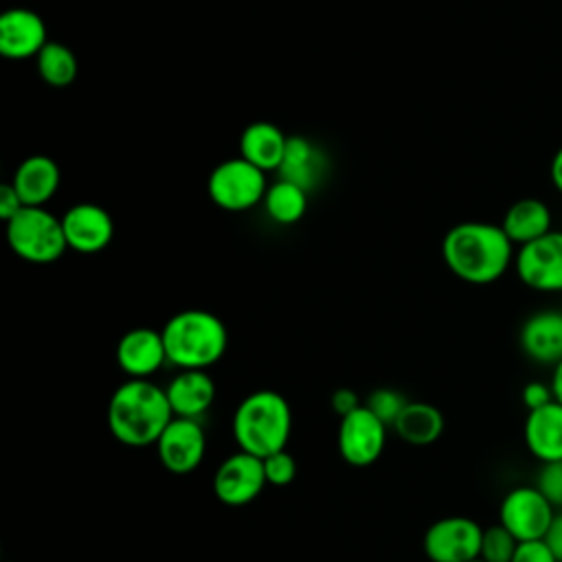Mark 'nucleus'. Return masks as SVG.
<instances>
[{"instance_id": "obj_21", "label": "nucleus", "mask_w": 562, "mask_h": 562, "mask_svg": "<svg viewBox=\"0 0 562 562\" xmlns=\"http://www.w3.org/2000/svg\"><path fill=\"white\" fill-rule=\"evenodd\" d=\"M288 138L274 123L255 121L239 134V156L261 171H277L283 162Z\"/></svg>"}, {"instance_id": "obj_22", "label": "nucleus", "mask_w": 562, "mask_h": 562, "mask_svg": "<svg viewBox=\"0 0 562 562\" xmlns=\"http://www.w3.org/2000/svg\"><path fill=\"white\" fill-rule=\"evenodd\" d=\"M553 224L551 209L540 198H520L516 200L503 215L501 228L512 239L514 246H525L529 241H536L538 237L547 235Z\"/></svg>"}, {"instance_id": "obj_35", "label": "nucleus", "mask_w": 562, "mask_h": 562, "mask_svg": "<svg viewBox=\"0 0 562 562\" xmlns=\"http://www.w3.org/2000/svg\"><path fill=\"white\" fill-rule=\"evenodd\" d=\"M549 176H551V182H553L555 191L562 195V145L558 147V151H555V154H553V158H551Z\"/></svg>"}, {"instance_id": "obj_12", "label": "nucleus", "mask_w": 562, "mask_h": 562, "mask_svg": "<svg viewBox=\"0 0 562 562\" xmlns=\"http://www.w3.org/2000/svg\"><path fill=\"white\" fill-rule=\"evenodd\" d=\"M158 461L171 474L193 472L206 452V435L200 419L173 417L156 441Z\"/></svg>"}, {"instance_id": "obj_29", "label": "nucleus", "mask_w": 562, "mask_h": 562, "mask_svg": "<svg viewBox=\"0 0 562 562\" xmlns=\"http://www.w3.org/2000/svg\"><path fill=\"white\" fill-rule=\"evenodd\" d=\"M536 487L549 498V503L560 512L562 509V459L542 463L536 476Z\"/></svg>"}, {"instance_id": "obj_26", "label": "nucleus", "mask_w": 562, "mask_h": 562, "mask_svg": "<svg viewBox=\"0 0 562 562\" xmlns=\"http://www.w3.org/2000/svg\"><path fill=\"white\" fill-rule=\"evenodd\" d=\"M516 547H518V540L501 522H496V525L483 527L479 558L485 562H512Z\"/></svg>"}, {"instance_id": "obj_3", "label": "nucleus", "mask_w": 562, "mask_h": 562, "mask_svg": "<svg viewBox=\"0 0 562 562\" xmlns=\"http://www.w3.org/2000/svg\"><path fill=\"white\" fill-rule=\"evenodd\" d=\"M231 430L239 450L266 459L285 450L292 432V408L272 389L252 391L237 404Z\"/></svg>"}, {"instance_id": "obj_37", "label": "nucleus", "mask_w": 562, "mask_h": 562, "mask_svg": "<svg viewBox=\"0 0 562 562\" xmlns=\"http://www.w3.org/2000/svg\"><path fill=\"white\" fill-rule=\"evenodd\" d=\"M470 562H485V560H481V558H474V560H470Z\"/></svg>"}, {"instance_id": "obj_1", "label": "nucleus", "mask_w": 562, "mask_h": 562, "mask_svg": "<svg viewBox=\"0 0 562 562\" xmlns=\"http://www.w3.org/2000/svg\"><path fill=\"white\" fill-rule=\"evenodd\" d=\"M441 257L457 279L472 285H487L507 272L516 255L501 224L468 220L454 224L443 235Z\"/></svg>"}, {"instance_id": "obj_11", "label": "nucleus", "mask_w": 562, "mask_h": 562, "mask_svg": "<svg viewBox=\"0 0 562 562\" xmlns=\"http://www.w3.org/2000/svg\"><path fill=\"white\" fill-rule=\"evenodd\" d=\"M268 485L263 459L237 450L228 454L213 474V492L217 501L231 507L252 503Z\"/></svg>"}, {"instance_id": "obj_25", "label": "nucleus", "mask_w": 562, "mask_h": 562, "mask_svg": "<svg viewBox=\"0 0 562 562\" xmlns=\"http://www.w3.org/2000/svg\"><path fill=\"white\" fill-rule=\"evenodd\" d=\"M35 66H37L42 81L48 83L50 88L70 86L77 79V70H79L77 57L70 50V46H66L57 40L46 42V46L35 57Z\"/></svg>"}, {"instance_id": "obj_2", "label": "nucleus", "mask_w": 562, "mask_h": 562, "mask_svg": "<svg viewBox=\"0 0 562 562\" xmlns=\"http://www.w3.org/2000/svg\"><path fill=\"white\" fill-rule=\"evenodd\" d=\"M108 428L112 437L130 448L156 446L158 437L173 419L167 393L151 380L127 378L108 402Z\"/></svg>"}, {"instance_id": "obj_6", "label": "nucleus", "mask_w": 562, "mask_h": 562, "mask_svg": "<svg viewBox=\"0 0 562 562\" xmlns=\"http://www.w3.org/2000/svg\"><path fill=\"white\" fill-rule=\"evenodd\" d=\"M209 198L215 206L228 213L250 211L263 202L268 191L266 171L244 160L241 156L222 160L213 167L206 180Z\"/></svg>"}, {"instance_id": "obj_36", "label": "nucleus", "mask_w": 562, "mask_h": 562, "mask_svg": "<svg viewBox=\"0 0 562 562\" xmlns=\"http://www.w3.org/2000/svg\"><path fill=\"white\" fill-rule=\"evenodd\" d=\"M551 389H553V397L555 402L562 404V360L553 367V375H551Z\"/></svg>"}, {"instance_id": "obj_17", "label": "nucleus", "mask_w": 562, "mask_h": 562, "mask_svg": "<svg viewBox=\"0 0 562 562\" xmlns=\"http://www.w3.org/2000/svg\"><path fill=\"white\" fill-rule=\"evenodd\" d=\"M518 342L529 360L555 367L562 360V314L551 310L531 314L520 327Z\"/></svg>"}, {"instance_id": "obj_8", "label": "nucleus", "mask_w": 562, "mask_h": 562, "mask_svg": "<svg viewBox=\"0 0 562 562\" xmlns=\"http://www.w3.org/2000/svg\"><path fill=\"white\" fill-rule=\"evenodd\" d=\"M483 527L468 516H443L435 520L422 540L430 562H470L481 553Z\"/></svg>"}, {"instance_id": "obj_13", "label": "nucleus", "mask_w": 562, "mask_h": 562, "mask_svg": "<svg viewBox=\"0 0 562 562\" xmlns=\"http://www.w3.org/2000/svg\"><path fill=\"white\" fill-rule=\"evenodd\" d=\"M66 244L70 250L92 255L103 250L114 237L112 215L94 202H77L61 215Z\"/></svg>"}, {"instance_id": "obj_24", "label": "nucleus", "mask_w": 562, "mask_h": 562, "mask_svg": "<svg viewBox=\"0 0 562 562\" xmlns=\"http://www.w3.org/2000/svg\"><path fill=\"white\" fill-rule=\"evenodd\" d=\"M307 195L310 193L303 191L301 187L279 178L277 182L268 184V191L263 198V209L274 224L290 226V224H296L305 215Z\"/></svg>"}, {"instance_id": "obj_28", "label": "nucleus", "mask_w": 562, "mask_h": 562, "mask_svg": "<svg viewBox=\"0 0 562 562\" xmlns=\"http://www.w3.org/2000/svg\"><path fill=\"white\" fill-rule=\"evenodd\" d=\"M263 472L268 485L285 487L296 479V459L288 450L272 452L263 459Z\"/></svg>"}, {"instance_id": "obj_4", "label": "nucleus", "mask_w": 562, "mask_h": 562, "mask_svg": "<svg viewBox=\"0 0 562 562\" xmlns=\"http://www.w3.org/2000/svg\"><path fill=\"white\" fill-rule=\"evenodd\" d=\"M169 364L182 369H209L228 347V331L220 316L209 310H182L160 329Z\"/></svg>"}, {"instance_id": "obj_30", "label": "nucleus", "mask_w": 562, "mask_h": 562, "mask_svg": "<svg viewBox=\"0 0 562 562\" xmlns=\"http://www.w3.org/2000/svg\"><path fill=\"white\" fill-rule=\"evenodd\" d=\"M512 562H558V558L553 555L551 547L542 538V540L518 542Z\"/></svg>"}, {"instance_id": "obj_9", "label": "nucleus", "mask_w": 562, "mask_h": 562, "mask_svg": "<svg viewBox=\"0 0 562 562\" xmlns=\"http://www.w3.org/2000/svg\"><path fill=\"white\" fill-rule=\"evenodd\" d=\"M389 426L380 422L364 404L340 417L338 424V454L353 468H367L375 463L386 448Z\"/></svg>"}, {"instance_id": "obj_34", "label": "nucleus", "mask_w": 562, "mask_h": 562, "mask_svg": "<svg viewBox=\"0 0 562 562\" xmlns=\"http://www.w3.org/2000/svg\"><path fill=\"white\" fill-rule=\"evenodd\" d=\"M544 542L551 547L553 555L558 558V562H562V509L555 514L547 536H544Z\"/></svg>"}, {"instance_id": "obj_7", "label": "nucleus", "mask_w": 562, "mask_h": 562, "mask_svg": "<svg viewBox=\"0 0 562 562\" xmlns=\"http://www.w3.org/2000/svg\"><path fill=\"white\" fill-rule=\"evenodd\" d=\"M558 509L536 485L512 487L498 505V522L518 540H542Z\"/></svg>"}, {"instance_id": "obj_32", "label": "nucleus", "mask_w": 562, "mask_h": 562, "mask_svg": "<svg viewBox=\"0 0 562 562\" xmlns=\"http://www.w3.org/2000/svg\"><path fill=\"white\" fill-rule=\"evenodd\" d=\"M22 206H24V202L18 195L15 187L11 182L0 184V220L7 224L15 213H20Z\"/></svg>"}, {"instance_id": "obj_14", "label": "nucleus", "mask_w": 562, "mask_h": 562, "mask_svg": "<svg viewBox=\"0 0 562 562\" xmlns=\"http://www.w3.org/2000/svg\"><path fill=\"white\" fill-rule=\"evenodd\" d=\"M167 360L162 334L154 327H134L116 342V364L127 378L149 380Z\"/></svg>"}, {"instance_id": "obj_20", "label": "nucleus", "mask_w": 562, "mask_h": 562, "mask_svg": "<svg viewBox=\"0 0 562 562\" xmlns=\"http://www.w3.org/2000/svg\"><path fill=\"white\" fill-rule=\"evenodd\" d=\"M277 171L281 180H288L310 193L323 182L327 171V158L323 149H318L310 138L290 136L283 162Z\"/></svg>"}, {"instance_id": "obj_15", "label": "nucleus", "mask_w": 562, "mask_h": 562, "mask_svg": "<svg viewBox=\"0 0 562 562\" xmlns=\"http://www.w3.org/2000/svg\"><path fill=\"white\" fill-rule=\"evenodd\" d=\"M46 24L40 13L26 7H11L0 13V55L7 59H29L46 46Z\"/></svg>"}, {"instance_id": "obj_5", "label": "nucleus", "mask_w": 562, "mask_h": 562, "mask_svg": "<svg viewBox=\"0 0 562 562\" xmlns=\"http://www.w3.org/2000/svg\"><path fill=\"white\" fill-rule=\"evenodd\" d=\"M7 244L13 255L37 266L57 261L68 248L61 217L46 206H22L7 222Z\"/></svg>"}, {"instance_id": "obj_16", "label": "nucleus", "mask_w": 562, "mask_h": 562, "mask_svg": "<svg viewBox=\"0 0 562 562\" xmlns=\"http://www.w3.org/2000/svg\"><path fill=\"white\" fill-rule=\"evenodd\" d=\"M173 417L200 419L215 402V382L204 369H182L165 386Z\"/></svg>"}, {"instance_id": "obj_18", "label": "nucleus", "mask_w": 562, "mask_h": 562, "mask_svg": "<svg viewBox=\"0 0 562 562\" xmlns=\"http://www.w3.org/2000/svg\"><path fill=\"white\" fill-rule=\"evenodd\" d=\"M522 437L529 454L540 463L562 459V404L551 402L542 408L527 411Z\"/></svg>"}, {"instance_id": "obj_31", "label": "nucleus", "mask_w": 562, "mask_h": 562, "mask_svg": "<svg viewBox=\"0 0 562 562\" xmlns=\"http://www.w3.org/2000/svg\"><path fill=\"white\" fill-rule=\"evenodd\" d=\"M520 400H522V404H525L527 411H536V408H542V406L551 404L555 397H553L551 384H544V382H540V380H533V382H527V384L522 386Z\"/></svg>"}, {"instance_id": "obj_27", "label": "nucleus", "mask_w": 562, "mask_h": 562, "mask_svg": "<svg viewBox=\"0 0 562 562\" xmlns=\"http://www.w3.org/2000/svg\"><path fill=\"white\" fill-rule=\"evenodd\" d=\"M408 404V400L395 391V389H389V386H382V389H375L371 391V395L367 397L364 406L380 419L384 422L386 426H393L395 419L400 417V413L404 411V406Z\"/></svg>"}, {"instance_id": "obj_33", "label": "nucleus", "mask_w": 562, "mask_h": 562, "mask_svg": "<svg viewBox=\"0 0 562 562\" xmlns=\"http://www.w3.org/2000/svg\"><path fill=\"white\" fill-rule=\"evenodd\" d=\"M329 402H331V408H334L340 417H345V415H349L351 411H356L358 406H362L358 393L351 391V389H347V386L336 389V391L331 393V400H329Z\"/></svg>"}, {"instance_id": "obj_10", "label": "nucleus", "mask_w": 562, "mask_h": 562, "mask_svg": "<svg viewBox=\"0 0 562 562\" xmlns=\"http://www.w3.org/2000/svg\"><path fill=\"white\" fill-rule=\"evenodd\" d=\"M518 279L544 294L562 292V231H549L518 248L514 257Z\"/></svg>"}, {"instance_id": "obj_19", "label": "nucleus", "mask_w": 562, "mask_h": 562, "mask_svg": "<svg viewBox=\"0 0 562 562\" xmlns=\"http://www.w3.org/2000/svg\"><path fill=\"white\" fill-rule=\"evenodd\" d=\"M59 182H61L59 165L46 154H33L24 158L18 165L11 180L24 206H46V202H50L53 195L57 193Z\"/></svg>"}, {"instance_id": "obj_23", "label": "nucleus", "mask_w": 562, "mask_h": 562, "mask_svg": "<svg viewBox=\"0 0 562 562\" xmlns=\"http://www.w3.org/2000/svg\"><path fill=\"white\" fill-rule=\"evenodd\" d=\"M443 424V415L435 404L408 402L391 428L411 446H430L441 437Z\"/></svg>"}]
</instances>
